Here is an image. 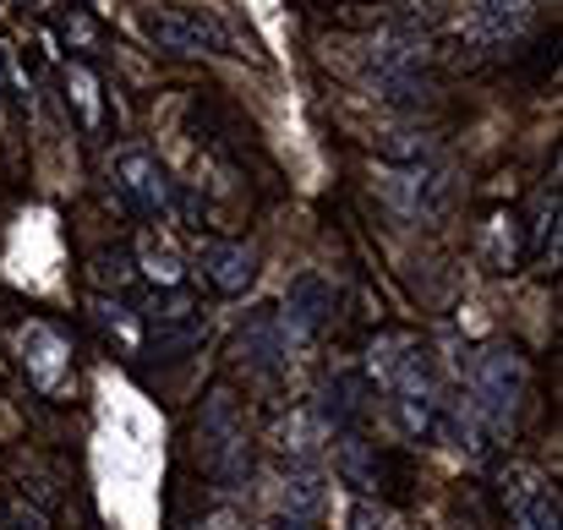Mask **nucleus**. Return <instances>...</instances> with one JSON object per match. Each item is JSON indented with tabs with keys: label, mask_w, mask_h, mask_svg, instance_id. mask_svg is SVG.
<instances>
[{
	"label": "nucleus",
	"mask_w": 563,
	"mask_h": 530,
	"mask_svg": "<svg viewBox=\"0 0 563 530\" xmlns=\"http://www.w3.org/2000/svg\"><path fill=\"white\" fill-rule=\"evenodd\" d=\"M373 377L362 366H334L323 383V405H312L323 416L329 432H362L373 421Z\"/></svg>",
	"instance_id": "8"
},
{
	"label": "nucleus",
	"mask_w": 563,
	"mask_h": 530,
	"mask_svg": "<svg viewBox=\"0 0 563 530\" xmlns=\"http://www.w3.org/2000/svg\"><path fill=\"white\" fill-rule=\"evenodd\" d=\"M11 530H49V520H44L38 509H27V504H22V509L11 515Z\"/></svg>",
	"instance_id": "20"
},
{
	"label": "nucleus",
	"mask_w": 563,
	"mask_h": 530,
	"mask_svg": "<svg viewBox=\"0 0 563 530\" xmlns=\"http://www.w3.org/2000/svg\"><path fill=\"white\" fill-rule=\"evenodd\" d=\"M520 399H526V361H520V351L487 345V351L471 355V366H465V405H471L482 432L504 438L515 427V416H520Z\"/></svg>",
	"instance_id": "2"
},
{
	"label": "nucleus",
	"mask_w": 563,
	"mask_h": 530,
	"mask_svg": "<svg viewBox=\"0 0 563 530\" xmlns=\"http://www.w3.org/2000/svg\"><path fill=\"white\" fill-rule=\"evenodd\" d=\"M110 180H115V191L126 197V208H132L137 219H170L176 186H170V170L159 165V154H148V148H121V154L110 159Z\"/></svg>",
	"instance_id": "4"
},
{
	"label": "nucleus",
	"mask_w": 563,
	"mask_h": 530,
	"mask_svg": "<svg viewBox=\"0 0 563 530\" xmlns=\"http://www.w3.org/2000/svg\"><path fill=\"white\" fill-rule=\"evenodd\" d=\"M268 530H312L301 515H279V520H268Z\"/></svg>",
	"instance_id": "21"
},
{
	"label": "nucleus",
	"mask_w": 563,
	"mask_h": 530,
	"mask_svg": "<svg viewBox=\"0 0 563 530\" xmlns=\"http://www.w3.org/2000/svg\"><path fill=\"white\" fill-rule=\"evenodd\" d=\"M11 5H16V11H49L55 0H11Z\"/></svg>",
	"instance_id": "22"
},
{
	"label": "nucleus",
	"mask_w": 563,
	"mask_h": 530,
	"mask_svg": "<svg viewBox=\"0 0 563 530\" xmlns=\"http://www.w3.org/2000/svg\"><path fill=\"white\" fill-rule=\"evenodd\" d=\"M16 351H22V372L38 394H60L66 377H71V345L66 334H55L49 323H27L16 334Z\"/></svg>",
	"instance_id": "10"
},
{
	"label": "nucleus",
	"mask_w": 563,
	"mask_h": 530,
	"mask_svg": "<svg viewBox=\"0 0 563 530\" xmlns=\"http://www.w3.org/2000/svg\"><path fill=\"white\" fill-rule=\"evenodd\" d=\"M531 11H537V0H476V5H471L476 33H482L487 44H509V38L531 22Z\"/></svg>",
	"instance_id": "14"
},
{
	"label": "nucleus",
	"mask_w": 563,
	"mask_h": 530,
	"mask_svg": "<svg viewBox=\"0 0 563 530\" xmlns=\"http://www.w3.org/2000/svg\"><path fill=\"white\" fill-rule=\"evenodd\" d=\"M202 334H208V318H202V307L191 301L187 290H165L148 312H143V340H148V351L159 355V361H181L202 345Z\"/></svg>",
	"instance_id": "5"
},
{
	"label": "nucleus",
	"mask_w": 563,
	"mask_h": 530,
	"mask_svg": "<svg viewBox=\"0 0 563 530\" xmlns=\"http://www.w3.org/2000/svg\"><path fill=\"white\" fill-rule=\"evenodd\" d=\"M559 219H563L559 186H548L537 197V213H531V263H559Z\"/></svg>",
	"instance_id": "16"
},
{
	"label": "nucleus",
	"mask_w": 563,
	"mask_h": 530,
	"mask_svg": "<svg viewBox=\"0 0 563 530\" xmlns=\"http://www.w3.org/2000/svg\"><path fill=\"white\" fill-rule=\"evenodd\" d=\"M137 268L159 285V290H181V279H187V268H181V257L165 246V241H143V252H137Z\"/></svg>",
	"instance_id": "17"
},
{
	"label": "nucleus",
	"mask_w": 563,
	"mask_h": 530,
	"mask_svg": "<svg viewBox=\"0 0 563 530\" xmlns=\"http://www.w3.org/2000/svg\"><path fill=\"white\" fill-rule=\"evenodd\" d=\"M235 351H241L246 366H257L263 377H268V372H279V361L290 355L285 334H279V312H274V307H257V312H252V323L241 329V345H235Z\"/></svg>",
	"instance_id": "13"
},
{
	"label": "nucleus",
	"mask_w": 563,
	"mask_h": 530,
	"mask_svg": "<svg viewBox=\"0 0 563 530\" xmlns=\"http://www.w3.org/2000/svg\"><path fill=\"white\" fill-rule=\"evenodd\" d=\"M197 530H230V515H213L208 526H197Z\"/></svg>",
	"instance_id": "23"
},
{
	"label": "nucleus",
	"mask_w": 563,
	"mask_h": 530,
	"mask_svg": "<svg viewBox=\"0 0 563 530\" xmlns=\"http://www.w3.org/2000/svg\"><path fill=\"white\" fill-rule=\"evenodd\" d=\"M351 530H388V520L377 515L373 504H356V515H351Z\"/></svg>",
	"instance_id": "19"
},
{
	"label": "nucleus",
	"mask_w": 563,
	"mask_h": 530,
	"mask_svg": "<svg viewBox=\"0 0 563 530\" xmlns=\"http://www.w3.org/2000/svg\"><path fill=\"white\" fill-rule=\"evenodd\" d=\"M274 312H279V334H285V345L301 351V345H312V340L334 323V285H329L318 268H301Z\"/></svg>",
	"instance_id": "6"
},
{
	"label": "nucleus",
	"mask_w": 563,
	"mask_h": 530,
	"mask_svg": "<svg viewBox=\"0 0 563 530\" xmlns=\"http://www.w3.org/2000/svg\"><path fill=\"white\" fill-rule=\"evenodd\" d=\"M191 438H197V465L219 493H235L252 482V432H246V416L230 388H213L202 399Z\"/></svg>",
	"instance_id": "1"
},
{
	"label": "nucleus",
	"mask_w": 563,
	"mask_h": 530,
	"mask_svg": "<svg viewBox=\"0 0 563 530\" xmlns=\"http://www.w3.org/2000/svg\"><path fill=\"white\" fill-rule=\"evenodd\" d=\"M93 279L126 290V285L137 279V257H132L126 246H99V252H93Z\"/></svg>",
	"instance_id": "18"
},
{
	"label": "nucleus",
	"mask_w": 563,
	"mask_h": 530,
	"mask_svg": "<svg viewBox=\"0 0 563 530\" xmlns=\"http://www.w3.org/2000/svg\"><path fill=\"white\" fill-rule=\"evenodd\" d=\"M383 191H388V202L399 208V213H410V219H438L443 208H449V170L443 165H432L427 154H410L405 165H394V170H383Z\"/></svg>",
	"instance_id": "7"
},
{
	"label": "nucleus",
	"mask_w": 563,
	"mask_h": 530,
	"mask_svg": "<svg viewBox=\"0 0 563 530\" xmlns=\"http://www.w3.org/2000/svg\"><path fill=\"white\" fill-rule=\"evenodd\" d=\"M60 82H66V104L77 110L82 132H99V121H104V104H99V77H93V66H82V60H66Z\"/></svg>",
	"instance_id": "15"
},
{
	"label": "nucleus",
	"mask_w": 563,
	"mask_h": 530,
	"mask_svg": "<svg viewBox=\"0 0 563 530\" xmlns=\"http://www.w3.org/2000/svg\"><path fill=\"white\" fill-rule=\"evenodd\" d=\"M143 33L170 49V55H235V33L202 11V5H181V0H159L143 11Z\"/></svg>",
	"instance_id": "3"
},
{
	"label": "nucleus",
	"mask_w": 563,
	"mask_h": 530,
	"mask_svg": "<svg viewBox=\"0 0 563 530\" xmlns=\"http://www.w3.org/2000/svg\"><path fill=\"white\" fill-rule=\"evenodd\" d=\"M504 504H509L520 530H559V493L531 465H509L504 471Z\"/></svg>",
	"instance_id": "11"
},
{
	"label": "nucleus",
	"mask_w": 563,
	"mask_h": 530,
	"mask_svg": "<svg viewBox=\"0 0 563 530\" xmlns=\"http://www.w3.org/2000/svg\"><path fill=\"white\" fill-rule=\"evenodd\" d=\"M323 443H329V427H323V416H318L312 405H301V410L279 416V427H274V449H279L285 471H296V465H312Z\"/></svg>",
	"instance_id": "12"
},
{
	"label": "nucleus",
	"mask_w": 563,
	"mask_h": 530,
	"mask_svg": "<svg viewBox=\"0 0 563 530\" xmlns=\"http://www.w3.org/2000/svg\"><path fill=\"white\" fill-rule=\"evenodd\" d=\"M191 268H197V279H202L213 296L235 301V296H246L252 279H257V252L241 246V241H202L197 257H191Z\"/></svg>",
	"instance_id": "9"
}]
</instances>
